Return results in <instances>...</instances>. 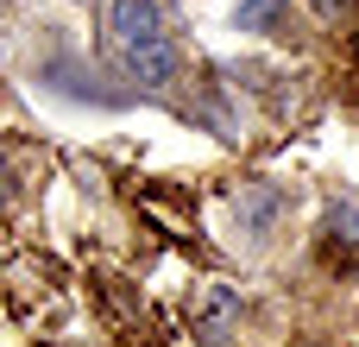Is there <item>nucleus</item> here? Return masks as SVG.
<instances>
[{
	"mask_svg": "<svg viewBox=\"0 0 359 347\" xmlns=\"http://www.w3.org/2000/svg\"><path fill=\"white\" fill-rule=\"evenodd\" d=\"M114 38L126 51V70L145 89H170L177 82V44L164 32L158 0H114Z\"/></svg>",
	"mask_w": 359,
	"mask_h": 347,
	"instance_id": "f257e3e1",
	"label": "nucleus"
},
{
	"mask_svg": "<svg viewBox=\"0 0 359 347\" xmlns=\"http://www.w3.org/2000/svg\"><path fill=\"white\" fill-rule=\"evenodd\" d=\"M233 215H240V234H252V240H265L271 228H278V215H284V190L278 183H240V196H233Z\"/></svg>",
	"mask_w": 359,
	"mask_h": 347,
	"instance_id": "f03ea898",
	"label": "nucleus"
},
{
	"mask_svg": "<svg viewBox=\"0 0 359 347\" xmlns=\"http://www.w3.org/2000/svg\"><path fill=\"white\" fill-rule=\"evenodd\" d=\"M233 322H240V297H233L227 284H208V291H202V303H196V335L215 347V341H227V335H233Z\"/></svg>",
	"mask_w": 359,
	"mask_h": 347,
	"instance_id": "7ed1b4c3",
	"label": "nucleus"
},
{
	"mask_svg": "<svg viewBox=\"0 0 359 347\" xmlns=\"http://www.w3.org/2000/svg\"><path fill=\"white\" fill-rule=\"evenodd\" d=\"M284 13H290V0H240L233 6V25L240 32H278Z\"/></svg>",
	"mask_w": 359,
	"mask_h": 347,
	"instance_id": "20e7f679",
	"label": "nucleus"
},
{
	"mask_svg": "<svg viewBox=\"0 0 359 347\" xmlns=\"http://www.w3.org/2000/svg\"><path fill=\"white\" fill-rule=\"evenodd\" d=\"M328 234H334V240H353V247H359V202H334V215H328Z\"/></svg>",
	"mask_w": 359,
	"mask_h": 347,
	"instance_id": "39448f33",
	"label": "nucleus"
},
{
	"mask_svg": "<svg viewBox=\"0 0 359 347\" xmlns=\"http://www.w3.org/2000/svg\"><path fill=\"white\" fill-rule=\"evenodd\" d=\"M316 6H322V13H341V0H316Z\"/></svg>",
	"mask_w": 359,
	"mask_h": 347,
	"instance_id": "423d86ee",
	"label": "nucleus"
},
{
	"mask_svg": "<svg viewBox=\"0 0 359 347\" xmlns=\"http://www.w3.org/2000/svg\"><path fill=\"white\" fill-rule=\"evenodd\" d=\"M303 347H328V341H303Z\"/></svg>",
	"mask_w": 359,
	"mask_h": 347,
	"instance_id": "0eeeda50",
	"label": "nucleus"
}]
</instances>
